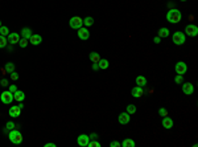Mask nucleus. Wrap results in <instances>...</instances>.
<instances>
[{"mask_svg":"<svg viewBox=\"0 0 198 147\" xmlns=\"http://www.w3.org/2000/svg\"><path fill=\"white\" fill-rule=\"evenodd\" d=\"M172 41L174 42L176 45H184L186 41V36L184 32H180V31H177V32L173 33V36H172Z\"/></svg>","mask_w":198,"mask_h":147,"instance_id":"3","label":"nucleus"},{"mask_svg":"<svg viewBox=\"0 0 198 147\" xmlns=\"http://www.w3.org/2000/svg\"><path fill=\"white\" fill-rule=\"evenodd\" d=\"M120 146L121 147H135L136 146V142H135L134 139H131V138H126V139L120 143Z\"/></svg>","mask_w":198,"mask_h":147,"instance_id":"20","label":"nucleus"},{"mask_svg":"<svg viewBox=\"0 0 198 147\" xmlns=\"http://www.w3.org/2000/svg\"><path fill=\"white\" fill-rule=\"evenodd\" d=\"M16 127V125L13 122H7V125H5V130H13Z\"/></svg>","mask_w":198,"mask_h":147,"instance_id":"33","label":"nucleus"},{"mask_svg":"<svg viewBox=\"0 0 198 147\" xmlns=\"http://www.w3.org/2000/svg\"><path fill=\"white\" fill-rule=\"evenodd\" d=\"M69 25L73 29H79V28L83 27V19L79 17V16H73L69 20Z\"/></svg>","mask_w":198,"mask_h":147,"instance_id":"5","label":"nucleus"},{"mask_svg":"<svg viewBox=\"0 0 198 147\" xmlns=\"http://www.w3.org/2000/svg\"><path fill=\"white\" fill-rule=\"evenodd\" d=\"M0 27H1V21H0Z\"/></svg>","mask_w":198,"mask_h":147,"instance_id":"43","label":"nucleus"},{"mask_svg":"<svg viewBox=\"0 0 198 147\" xmlns=\"http://www.w3.org/2000/svg\"><path fill=\"white\" fill-rule=\"evenodd\" d=\"M181 19H182V13H181V11L176 9V8L169 9L168 13H166V20H168L169 23H172V24H177V23H180Z\"/></svg>","mask_w":198,"mask_h":147,"instance_id":"1","label":"nucleus"},{"mask_svg":"<svg viewBox=\"0 0 198 147\" xmlns=\"http://www.w3.org/2000/svg\"><path fill=\"white\" fill-rule=\"evenodd\" d=\"M153 41H155V44H160V42H161V39L158 37V36H156V37L153 39Z\"/></svg>","mask_w":198,"mask_h":147,"instance_id":"39","label":"nucleus"},{"mask_svg":"<svg viewBox=\"0 0 198 147\" xmlns=\"http://www.w3.org/2000/svg\"><path fill=\"white\" fill-rule=\"evenodd\" d=\"M127 113H128L129 115L135 114V113H136V106L132 105V103H131V105H128V106H127Z\"/></svg>","mask_w":198,"mask_h":147,"instance_id":"28","label":"nucleus"},{"mask_svg":"<svg viewBox=\"0 0 198 147\" xmlns=\"http://www.w3.org/2000/svg\"><path fill=\"white\" fill-rule=\"evenodd\" d=\"M4 70L11 74L12 72H15V64H13V63H7V64H5V66H4Z\"/></svg>","mask_w":198,"mask_h":147,"instance_id":"23","label":"nucleus"},{"mask_svg":"<svg viewBox=\"0 0 198 147\" xmlns=\"http://www.w3.org/2000/svg\"><path fill=\"white\" fill-rule=\"evenodd\" d=\"M92 24H94V19H92L91 16H87V17L83 19V25H85V27H91Z\"/></svg>","mask_w":198,"mask_h":147,"instance_id":"25","label":"nucleus"},{"mask_svg":"<svg viewBox=\"0 0 198 147\" xmlns=\"http://www.w3.org/2000/svg\"><path fill=\"white\" fill-rule=\"evenodd\" d=\"M135 82H136V85H137V86H141V87H144V86H147V84H148V81H147L145 76H137V77H136V80H135Z\"/></svg>","mask_w":198,"mask_h":147,"instance_id":"18","label":"nucleus"},{"mask_svg":"<svg viewBox=\"0 0 198 147\" xmlns=\"http://www.w3.org/2000/svg\"><path fill=\"white\" fill-rule=\"evenodd\" d=\"M98 65H99V69H107V68L110 66V63H108V60H99L98 61Z\"/></svg>","mask_w":198,"mask_h":147,"instance_id":"24","label":"nucleus"},{"mask_svg":"<svg viewBox=\"0 0 198 147\" xmlns=\"http://www.w3.org/2000/svg\"><path fill=\"white\" fill-rule=\"evenodd\" d=\"M28 44H29V40H27V39H20V41H19V45L21 48H27L28 47Z\"/></svg>","mask_w":198,"mask_h":147,"instance_id":"29","label":"nucleus"},{"mask_svg":"<svg viewBox=\"0 0 198 147\" xmlns=\"http://www.w3.org/2000/svg\"><path fill=\"white\" fill-rule=\"evenodd\" d=\"M158 37L160 39H164V37H168L169 36V29L168 28H165V27H163V28H160L158 29Z\"/></svg>","mask_w":198,"mask_h":147,"instance_id":"21","label":"nucleus"},{"mask_svg":"<svg viewBox=\"0 0 198 147\" xmlns=\"http://www.w3.org/2000/svg\"><path fill=\"white\" fill-rule=\"evenodd\" d=\"M102 145L99 142H97V139H90V142H89V145H87V147H100Z\"/></svg>","mask_w":198,"mask_h":147,"instance_id":"30","label":"nucleus"},{"mask_svg":"<svg viewBox=\"0 0 198 147\" xmlns=\"http://www.w3.org/2000/svg\"><path fill=\"white\" fill-rule=\"evenodd\" d=\"M8 114H9V117H12V118L20 117V114H21V107H20L19 105L17 106H11V109L8 110Z\"/></svg>","mask_w":198,"mask_h":147,"instance_id":"14","label":"nucleus"},{"mask_svg":"<svg viewBox=\"0 0 198 147\" xmlns=\"http://www.w3.org/2000/svg\"><path fill=\"white\" fill-rule=\"evenodd\" d=\"M16 90H17V86H16V85H9V92L15 93Z\"/></svg>","mask_w":198,"mask_h":147,"instance_id":"37","label":"nucleus"},{"mask_svg":"<svg viewBox=\"0 0 198 147\" xmlns=\"http://www.w3.org/2000/svg\"><path fill=\"white\" fill-rule=\"evenodd\" d=\"M89 58H90V61H91V63H98V61L100 60V56H99L98 52H91L89 55Z\"/></svg>","mask_w":198,"mask_h":147,"instance_id":"22","label":"nucleus"},{"mask_svg":"<svg viewBox=\"0 0 198 147\" xmlns=\"http://www.w3.org/2000/svg\"><path fill=\"white\" fill-rule=\"evenodd\" d=\"M174 70H176L177 74L184 76L186 72H188V65L184 63V61H178V63L176 64V66H174Z\"/></svg>","mask_w":198,"mask_h":147,"instance_id":"7","label":"nucleus"},{"mask_svg":"<svg viewBox=\"0 0 198 147\" xmlns=\"http://www.w3.org/2000/svg\"><path fill=\"white\" fill-rule=\"evenodd\" d=\"M110 146H111V147H119V146H120V142H118V140H114V142L110 143Z\"/></svg>","mask_w":198,"mask_h":147,"instance_id":"36","label":"nucleus"},{"mask_svg":"<svg viewBox=\"0 0 198 147\" xmlns=\"http://www.w3.org/2000/svg\"><path fill=\"white\" fill-rule=\"evenodd\" d=\"M24 98H25V93L21 92V90L17 89L15 93H13V100L17 101V102H22V101H24Z\"/></svg>","mask_w":198,"mask_h":147,"instance_id":"17","label":"nucleus"},{"mask_svg":"<svg viewBox=\"0 0 198 147\" xmlns=\"http://www.w3.org/2000/svg\"><path fill=\"white\" fill-rule=\"evenodd\" d=\"M181 89H182V93H184V94L191 95V94L194 93V85L190 84V82H185V84H182Z\"/></svg>","mask_w":198,"mask_h":147,"instance_id":"9","label":"nucleus"},{"mask_svg":"<svg viewBox=\"0 0 198 147\" xmlns=\"http://www.w3.org/2000/svg\"><path fill=\"white\" fill-rule=\"evenodd\" d=\"M8 45V40L5 36H1L0 35V49H3V48H5Z\"/></svg>","mask_w":198,"mask_h":147,"instance_id":"26","label":"nucleus"},{"mask_svg":"<svg viewBox=\"0 0 198 147\" xmlns=\"http://www.w3.org/2000/svg\"><path fill=\"white\" fill-rule=\"evenodd\" d=\"M45 147H56V143H45Z\"/></svg>","mask_w":198,"mask_h":147,"instance_id":"41","label":"nucleus"},{"mask_svg":"<svg viewBox=\"0 0 198 147\" xmlns=\"http://www.w3.org/2000/svg\"><path fill=\"white\" fill-rule=\"evenodd\" d=\"M0 35H1V36H8V35H9V29H8V27L1 25V27H0Z\"/></svg>","mask_w":198,"mask_h":147,"instance_id":"27","label":"nucleus"},{"mask_svg":"<svg viewBox=\"0 0 198 147\" xmlns=\"http://www.w3.org/2000/svg\"><path fill=\"white\" fill-rule=\"evenodd\" d=\"M129 121H131V117H129V114L127 111L120 113V114H119L118 122L120 123V125H127V123H129Z\"/></svg>","mask_w":198,"mask_h":147,"instance_id":"11","label":"nucleus"},{"mask_svg":"<svg viewBox=\"0 0 198 147\" xmlns=\"http://www.w3.org/2000/svg\"><path fill=\"white\" fill-rule=\"evenodd\" d=\"M92 70H99V65H98V63H92Z\"/></svg>","mask_w":198,"mask_h":147,"instance_id":"38","label":"nucleus"},{"mask_svg":"<svg viewBox=\"0 0 198 147\" xmlns=\"http://www.w3.org/2000/svg\"><path fill=\"white\" fill-rule=\"evenodd\" d=\"M42 42V37H41V35H37V33H33L32 36H30V39H29V44H32V45H40Z\"/></svg>","mask_w":198,"mask_h":147,"instance_id":"16","label":"nucleus"},{"mask_svg":"<svg viewBox=\"0 0 198 147\" xmlns=\"http://www.w3.org/2000/svg\"><path fill=\"white\" fill-rule=\"evenodd\" d=\"M198 35V27L194 24H188L185 27V36H189V37H196Z\"/></svg>","mask_w":198,"mask_h":147,"instance_id":"6","label":"nucleus"},{"mask_svg":"<svg viewBox=\"0 0 198 147\" xmlns=\"http://www.w3.org/2000/svg\"><path fill=\"white\" fill-rule=\"evenodd\" d=\"M32 35H33V33H32V29H30V28L24 27V28L21 29V37H22V39H27V40H29Z\"/></svg>","mask_w":198,"mask_h":147,"instance_id":"19","label":"nucleus"},{"mask_svg":"<svg viewBox=\"0 0 198 147\" xmlns=\"http://www.w3.org/2000/svg\"><path fill=\"white\" fill-rule=\"evenodd\" d=\"M180 1H186V0H180Z\"/></svg>","mask_w":198,"mask_h":147,"instance_id":"42","label":"nucleus"},{"mask_svg":"<svg viewBox=\"0 0 198 147\" xmlns=\"http://www.w3.org/2000/svg\"><path fill=\"white\" fill-rule=\"evenodd\" d=\"M0 85H1V86H8V80H7V78H1Z\"/></svg>","mask_w":198,"mask_h":147,"instance_id":"35","label":"nucleus"},{"mask_svg":"<svg viewBox=\"0 0 198 147\" xmlns=\"http://www.w3.org/2000/svg\"><path fill=\"white\" fill-rule=\"evenodd\" d=\"M161 125H163L164 129L171 130L172 127H173V119H172L171 117H168V115H165V117H163V121H161Z\"/></svg>","mask_w":198,"mask_h":147,"instance_id":"12","label":"nucleus"},{"mask_svg":"<svg viewBox=\"0 0 198 147\" xmlns=\"http://www.w3.org/2000/svg\"><path fill=\"white\" fill-rule=\"evenodd\" d=\"M158 115H160V117H165V115H168V111H166L165 107H161V109H158Z\"/></svg>","mask_w":198,"mask_h":147,"instance_id":"32","label":"nucleus"},{"mask_svg":"<svg viewBox=\"0 0 198 147\" xmlns=\"http://www.w3.org/2000/svg\"><path fill=\"white\" fill-rule=\"evenodd\" d=\"M78 31V37L81 39V40H83V41H86V40H89V37H90V31L87 29L86 27H82V28H79V29H77Z\"/></svg>","mask_w":198,"mask_h":147,"instance_id":"10","label":"nucleus"},{"mask_svg":"<svg viewBox=\"0 0 198 147\" xmlns=\"http://www.w3.org/2000/svg\"><path fill=\"white\" fill-rule=\"evenodd\" d=\"M182 81H184V76H181V74H177L176 77H174V82H176L177 85L182 84Z\"/></svg>","mask_w":198,"mask_h":147,"instance_id":"31","label":"nucleus"},{"mask_svg":"<svg viewBox=\"0 0 198 147\" xmlns=\"http://www.w3.org/2000/svg\"><path fill=\"white\" fill-rule=\"evenodd\" d=\"M89 137H90V139H97V138H98V134L92 132V134H91V135H89Z\"/></svg>","mask_w":198,"mask_h":147,"instance_id":"40","label":"nucleus"},{"mask_svg":"<svg viewBox=\"0 0 198 147\" xmlns=\"http://www.w3.org/2000/svg\"><path fill=\"white\" fill-rule=\"evenodd\" d=\"M7 40H8V44H11V45L19 44V41H20V35H19V33H16V32H12V33H9V35H8Z\"/></svg>","mask_w":198,"mask_h":147,"instance_id":"13","label":"nucleus"},{"mask_svg":"<svg viewBox=\"0 0 198 147\" xmlns=\"http://www.w3.org/2000/svg\"><path fill=\"white\" fill-rule=\"evenodd\" d=\"M131 94H132V97H135V98H140V97H143V94H144V87L137 86V85H136L135 87H132Z\"/></svg>","mask_w":198,"mask_h":147,"instance_id":"15","label":"nucleus"},{"mask_svg":"<svg viewBox=\"0 0 198 147\" xmlns=\"http://www.w3.org/2000/svg\"><path fill=\"white\" fill-rule=\"evenodd\" d=\"M11 80H12V81H17L19 80V74H17V73H16V72L11 73Z\"/></svg>","mask_w":198,"mask_h":147,"instance_id":"34","label":"nucleus"},{"mask_svg":"<svg viewBox=\"0 0 198 147\" xmlns=\"http://www.w3.org/2000/svg\"><path fill=\"white\" fill-rule=\"evenodd\" d=\"M8 138L9 140L13 143V145H20L22 142V135L19 130L13 129V130H9V134H8Z\"/></svg>","mask_w":198,"mask_h":147,"instance_id":"2","label":"nucleus"},{"mask_svg":"<svg viewBox=\"0 0 198 147\" xmlns=\"http://www.w3.org/2000/svg\"><path fill=\"white\" fill-rule=\"evenodd\" d=\"M89 142H90V137H89V135H86V134H81V135H78V138H77V143H78V146H81V147H87Z\"/></svg>","mask_w":198,"mask_h":147,"instance_id":"8","label":"nucleus"},{"mask_svg":"<svg viewBox=\"0 0 198 147\" xmlns=\"http://www.w3.org/2000/svg\"><path fill=\"white\" fill-rule=\"evenodd\" d=\"M0 101H1L4 105H11L13 101V93L9 92V90H5L0 94Z\"/></svg>","mask_w":198,"mask_h":147,"instance_id":"4","label":"nucleus"}]
</instances>
